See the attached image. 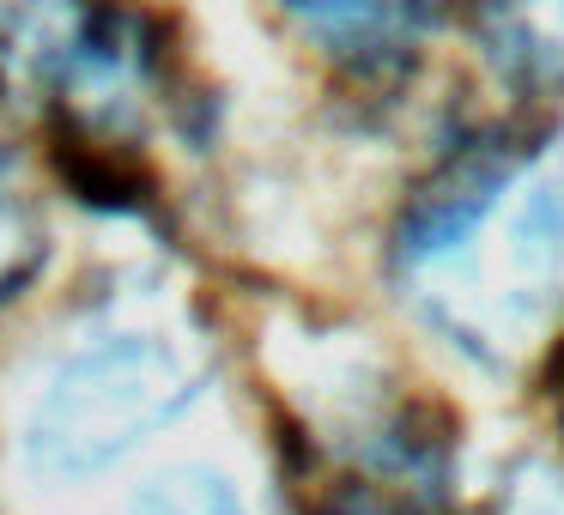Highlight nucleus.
<instances>
[{"instance_id": "nucleus-1", "label": "nucleus", "mask_w": 564, "mask_h": 515, "mask_svg": "<svg viewBox=\"0 0 564 515\" xmlns=\"http://www.w3.org/2000/svg\"><path fill=\"white\" fill-rule=\"evenodd\" d=\"M401 280L462 352L503 364L564 297V176L528 152L449 164L401 231Z\"/></svg>"}, {"instance_id": "nucleus-2", "label": "nucleus", "mask_w": 564, "mask_h": 515, "mask_svg": "<svg viewBox=\"0 0 564 515\" xmlns=\"http://www.w3.org/2000/svg\"><path fill=\"white\" fill-rule=\"evenodd\" d=\"M195 401V370L164 340H110L79 352L31 413V461L50 473H98L147 430Z\"/></svg>"}, {"instance_id": "nucleus-3", "label": "nucleus", "mask_w": 564, "mask_h": 515, "mask_svg": "<svg viewBox=\"0 0 564 515\" xmlns=\"http://www.w3.org/2000/svg\"><path fill=\"white\" fill-rule=\"evenodd\" d=\"M479 31L491 62L522 86L564 79V0H479Z\"/></svg>"}, {"instance_id": "nucleus-4", "label": "nucleus", "mask_w": 564, "mask_h": 515, "mask_svg": "<svg viewBox=\"0 0 564 515\" xmlns=\"http://www.w3.org/2000/svg\"><path fill=\"white\" fill-rule=\"evenodd\" d=\"M285 7L328 43H382L413 25L425 0H285Z\"/></svg>"}, {"instance_id": "nucleus-5", "label": "nucleus", "mask_w": 564, "mask_h": 515, "mask_svg": "<svg viewBox=\"0 0 564 515\" xmlns=\"http://www.w3.org/2000/svg\"><path fill=\"white\" fill-rule=\"evenodd\" d=\"M128 515H243L237 491L207 467H171L134 497Z\"/></svg>"}, {"instance_id": "nucleus-6", "label": "nucleus", "mask_w": 564, "mask_h": 515, "mask_svg": "<svg viewBox=\"0 0 564 515\" xmlns=\"http://www.w3.org/2000/svg\"><path fill=\"white\" fill-rule=\"evenodd\" d=\"M37 219H31L25 195H19V183L7 176V164H0V297H13L19 285H25V273L37 267Z\"/></svg>"}, {"instance_id": "nucleus-7", "label": "nucleus", "mask_w": 564, "mask_h": 515, "mask_svg": "<svg viewBox=\"0 0 564 515\" xmlns=\"http://www.w3.org/2000/svg\"><path fill=\"white\" fill-rule=\"evenodd\" d=\"M510 515H564V473H552V467H528V473L516 479Z\"/></svg>"}, {"instance_id": "nucleus-8", "label": "nucleus", "mask_w": 564, "mask_h": 515, "mask_svg": "<svg viewBox=\"0 0 564 515\" xmlns=\"http://www.w3.org/2000/svg\"><path fill=\"white\" fill-rule=\"evenodd\" d=\"M328 515H406V509H394V503H370V497H346V503H334Z\"/></svg>"}]
</instances>
